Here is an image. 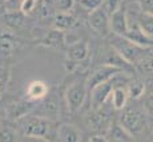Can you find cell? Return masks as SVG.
I'll return each instance as SVG.
<instances>
[{
  "label": "cell",
  "mask_w": 153,
  "mask_h": 142,
  "mask_svg": "<svg viewBox=\"0 0 153 142\" xmlns=\"http://www.w3.org/2000/svg\"><path fill=\"white\" fill-rule=\"evenodd\" d=\"M42 110H43V117L49 118V120H53L55 117L59 116L60 113V106H59V102L55 97H48L45 98V101L43 102L42 105Z\"/></svg>",
  "instance_id": "7402d4cb"
},
{
  "label": "cell",
  "mask_w": 153,
  "mask_h": 142,
  "mask_svg": "<svg viewBox=\"0 0 153 142\" xmlns=\"http://www.w3.org/2000/svg\"><path fill=\"white\" fill-rule=\"evenodd\" d=\"M77 24V19L69 12H59L53 19V28L60 31H68Z\"/></svg>",
  "instance_id": "d6986e66"
},
{
  "label": "cell",
  "mask_w": 153,
  "mask_h": 142,
  "mask_svg": "<svg viewBox=\"0 0 153 142\" xmlns=\"http://www.w3.org/2000/svg\"><path fill=\"white\" fill-rule=\"evenodd\" d=\"M56 135L60 142H81V133L76 126L69 124L57 125Z\"/></svg>",
  "instance_id": "7c38bea8"
},
{
  "label": "cell",
  "mask_w": 153,
  "mask_h": 142,
  "mask_svg": "<svg viewBox=\"0 0 153 142\" xmlns=\"http://www.w3.org/2000/svg\"><path fill=\"white\" fill-rule=\"evenodd\" d=\"M111 31L113 35L117 36H125L129 31V24H128V17L124 7H120L111 15Z\"/></svg>",
  "instance_id": "30bf717a"
},
{
  "label": "cell",
  "mask_w": 153,
  "mask_h": 142,
  "mask_svg": "<svg viewBox=\"0 0 153 142\" xmlns=\"http://www.w3.org/2000/svg\"><path fill=\"white\" fill-rule=\"evenodd\" d=\"M143 108H144V112L146 113V116L153 117V93L148 94V96L144 98Z\"/></svg>",
  "instance_id": "4dcf8cb0"
},
{
  "label": "cell",
  "mask_w": 153,
  "mask_h": 142,
  "mask_svg": "<svg viewBox=\"0 0 153 142\" xmlns=\"http://www.w3.org/2000/svg\"><path fill=\"white\" fill-rule=\"evenodd\" d=\"M124 37H126V39L129 41H132V43L137 44V45L144 47V48H152L153 47V39L149 36H146L137 24H134L132 28L129 27L128 33H126Z\"/></svg>",
  "instance_id": "4fadbf2b"
},
{
  "label": "cell",
  "mask_w": 153,
  "mask_h": 142,
  "mask_svg": "<svg viewBox=\"0 0 153 142\" xmlns=\"http://www.w3.org/2000/svg\"><path fill=\"white\" fill-rule=\"evenodd\" d=\"M114 88V78L112 81L100 84L91 90V104L92 109H100L104 106V104L108 101V98L112 96V90Z\"/></svg>",
  "instance_id": "ba28073f"
},
{
  "label": "cell",
  "mask_w": 153,
  "mask_h": 142,
  "mask_svg": "<svg viewBox=\"0 0 153 142\" xmlns=\"http://www.w3.org/2000/svg\"><path fill=\"white\" fill-rule=\"evenodd\" d=\"M137 25L146 36L153 39V15L141 12L137 17Z\"/></svg>",
  "instance_id": "d4e9b609"
},
{
  "label": "cell",
  "mask_w": 153,
  "mask_h": 142,
  "mask_svg": "<svg viewBox=\"0 0 153 142\" xmlns=\"http://www.w3.org/2000/svg\"><path fill=\"white\" fill-rule=\"evenodd\" d=\"M107 138L109 142H133V137L129 133H126L120 126V124H111L109 129L107 132Z\"/></svg>",
  "instance_id": "e0dca14e"
},
{
  "label": "cell",
  "mask_w": 153,
  "mask_h": 142,
  "mask_svg": "<svg viewBox=\"0 0 153 142\" xmlns=\"http://www.w3.org/2000/svg\"><path fill=\"white\" fill-rule=\"evenodd\" d=\"M87 124L93 130H102L107 128V132L111 126V117L108 112H105L102 108L93 109L87 117Z\"/></svg>",
  "instance_id": "8fae6325"
},
{
  "label": "cell",
  "mask_w": 153,
  "mask_h": 142,
  "mask_svg": "<svg viewBox=\"0 0 153 142\" xmlns=\"http://www.w3.org/2000/svg\"><path fill=\"white\" fill-rule=\"evenodd\" d=\"M80 4L84 10L92 12V11L101 8V5L104 4V0H80Z\"/></svg>",
  "instance_id": "f1b7e54d"
},
{
  "label": "cell",
  "mask_w": 153,
  "mask_h": 142,
  "mask_svg": "<svg viewBox=\"0 0 153 142\" xmlns=\"http://www.w3.org/2000/svg\"><path fill=\"white\" fill-rule=\"evenodd\" d=\"M112 106H113L116 110H123L126 106V101H128L129 96L128 92H126L125 87H114L112 90Z\"/></svg>",
  "instance_id": "ffe728a7"
},
{
  "label": "cell",
  "mask_w": 153,
  "mask_h": 142,
  "mask_svg": "<svg viewBox=\"0 0 153 142\" xmlns=\"http://www.w3.org/2000/svg\"><path fill=\"white\" fill-rule=\"evenodd\" d=\"M88 24H89L91 29H92L95 33H97L99 36H101V37L108 36L111 32V17L102 7L89 12Z\"/></svg>",
  "instance_id": "5b68a950"
},
{
  "label": "cell",
  "mask_w": 153,
  "mask_h": 142,
  "mask_svg": "<svg viewBox=\"0 0 153 142\" xmlns=\"http://www.w3.org/2000/svg\"><path fill=\"white\" fill-rule=\"evenodd\" d=\"M89 57V47L85 40H76L67 47V58L75 63H83Z\"/></svg>",
  "instance_id": "9c48e42d"
},
{
  "label": "cell",
  "mask_w": 153,
  "mask_h": 142,
  "mask_svg": "<svg viewBox=\"0 0 153 142\" xmlns=\"http://www.w3.org/2000/svg\"><path fill=\"white\" fill-rule=\"evenodd\" d=\"M104 61H105L104 64L112 65V67H114V68H119V69L123 70V72H126V73H133L134 72V67H133V65L126 63L124 58H123L116 51H113L112 48H111V51L105 55Z\"/></svg>",
  "instance_id": "9a60e30c"
},
{
  "label": "cell",
  "mask_w": 153,
  "mask_h": 142,
  "mask_svg": "<svg viewBox=\"0 0 153 142\" xmlns=\"http://www.w3.org/2000/svg\"><path fill=\"white\" fill-rule=\"evenodd\" d=\"M24 135L42 141H49L53 133V121L43 116H27L22 125Z\"/></svg>",
  "instance_id": "6da1fadb"
},
{
  "label": "cell",
  "mask_w": 153,
  "mask_h": 142,
  "mask_svg": "<svg viewBox=\"0 0 153 142\" xmlns=\"http://www.w3.org/2000/svg\"><path fill=\"white\" fill-rule=\"evenodd\" d=\"M120 73H124L123 70H120L119 68H114L112 65H101L97 69H95L91 76L88 77L87 80V87L89 90H92L95 87H97L100 84H104V82H108V81H112L117 75Z\"/></svg>",
  "instance_id": "8992f818"
},
{
  "label": "cell",
  "mask_w": 153,
  "mask_h": 142,
  "mask_svg": "<svg viewBox=\"0 0 153 142\" xmlns=\"http://www.w3.org/2000/svg\"><path fill=\"white\" fill-rule=\"evenodd\" d=\"M134 69L145 76H153V51H149L143 58L134 65Z\"/></svg>",
  "instance_id": "603a6c76"
},
{
  "label": "cell",
  "mask_w": 153,
  "mask_h": 142,
  "mask_svg": "<svg viewBox=\"0 0 153 142\" xmlns=\"http://www.w3.org/2000/svg\"><path fill=\"white\" fill-rule=\"evenodd\" d=\"M0 142H17V133L12 126H0Z\"/></svg>",
  "instance_id": "484cf974"
},
{
  "label": "cell",
  "mask_w": 153,
  "mask_h": 142,
  "mask_svg": "<svg viewBox=\"0 0 153 142\" xmlns=\"http://www.w3.org/2000/svg\"><path fill=\"white\" fill-rule=\"evenodd\" d=\"M109 44L113 51H116L126 63L132 64L133 67L149 52V48L140 47V45H137V44L129 41L126 37L117 36V35H114V36L112 37Z\"/></svg>",
  "instance_id": "7a4b0ae2"
},
{
  "label": "cell",
  "mask_w": 153,
  "mask_h": 142,
  "mask_svg": "<svg viewBox=\"0 0 153 142\" xmlns=\"http://www.w3.org/2000/svg\"><path fill=\"white\" fill-rule=\"evenodd\" d=\"M35 8H36V0H23L20 5V11L24 15H29Z\"/></svg>",
  "instance_id": "1f68e13d"
},
{
  "label": "cell",
  "mask_w": 153,
  "mask_h": 142,
  "mask_svg": "<svg viewBox=\"0 0 153 142\" xmlns=\"http://www.w3.org/2000/svg\"><path fill=\"white\" fill-rule=\"evenodd\" d=\"M88 87L87 82H73L72 85H69L65 90V102L68 106V110L71 113H76L80 110V108L83 106L87 97Z\"/></svg>",
  "instance_id": "277c9868"
},
{
  "label": "cell",
  "mask_w": 153,
  "mask_h": 142,
  "mask_svg": "<svg viewBox=\"0 0 153 142\" xmlns=\"http://www.w3.org/2000/svg\"><path fill=\"white\" fill-rule=\"evenodd\" d=\"M125 88H126V92H128V96L133 100L140 98L144 94V92H145V84H144L140 78L131 80Z\"/></svg>",
  "instance_id": "cb8c5ba5"
},
{
  "label": "cell",
  "mask_w": 153,
  "mask_h": 142,
  "mask_svg": "<svg viewBox=\"0 0 153 142\" xmlns=\"http://www.w3.org/2000/svg\"><path fill=\"white\" fill-rule=\"evenodd\" d=\"M5 4H7V0H0V8L5 7Z\"/></svg>",
  "instance_id": "d590c367"
},
{
  "label": "cell",
  "mask_w": 153,
  "mask_h": 142,
  "mask_svg": "<svg viewBox=\"0 0 153 142\" xmlns=\"http://www.w3.org/2000/svg\"><path fill=\"white\" fill-rule=\"evenodd\" d=\"M23 0H7V7H8V11H16V10H20V5H22Z\"/></svg>",
  "instance_id": "836d02e7"
},
{
  "label": "cell",
  "mask_w": 153,
  "mask_h": 142,
  "mask_svg": "<svg viewBox=\"0 0 153 142\" xmlns=\"http://www.w3.org/2000/svg\"><path fill=\"white\" fill-rule=\"evenodd\" d=\"M40 44L44 47H48V48H63L64 44H65V33H64V31L53 28L43 37Z\"/></svg>",
  "instance_id": "5bb4252c"
},
{
  "label": "cell",
  "mask_w": 153,
  "mask_h": 142,
  "mask_svg": "<svg viewBox=\"0 0 153 142\" xmlns=\"http://www.w3.org/2000/svg\"><path fill=\"white\" fill-rule=\"evenodd\" d=\"M136 1L140 4L143 12L153 15V0H136Z\"/></svg>",
  "instance_id": "d6a6232c"
},
{
  "label": "cell",
  "mask_w": 153,
  "mask_h": 142,
  "mask_svg": "<svg viewBox=\"0 0 153 142\" xmlns=\"http://www.w3.org/2000/svg\"><path fill=\"white\" fill-rule=\"evenodd\" d=\"M11 80V70L8 67L0 65V97L5 93Z\"/></svg>",
  "instance_id": "4316f807"
},
{
  "label": "cell",
  "mask_w": 153,
  "mask_h": 142,
  "mask_svg": "<svg viewBox=\"0 0 153 142\" xmlns=\"http://www.w3.org/2000/svg\"><path fill=\"white\" fill-rule=\"evenodd\" d=\"M89 142H109V141L104 135H93V137L89 138Z\"/></svg>",
  "instance_id": "e575fe53"
},
{
  "label": "cell",
  "mask_w": 153,
  "mask_h": 142,
  "mask_svg": "<svg viewBox=\"0 0 153 142\" xmlns=\"http://www.w3.org/2000/svg\"><path fill=\"white\" fill-rule=\"evenodd\" d=\"M36 1H37V0H36Z\"/></svg>",
  "instance_id": "8d00e7d4"
},
{
  "label": "cell",
  "mask_w": 153,
  "mask_h": 142,
  "mask_svg": "<svg viewBox=\"0 0 153 142\" xmlns=\"http://www.w3.org/2000/svg\"><path fill=\"white\" fill-rule=\"evenodd\" d=\"M121 0H104V10L107 11V13L112 15L116 10H119L121 5H120Z\"/></svg>",
  "instance_id": "f546056e"
},
{
  "label": "cell",
  "mask_w": 153,
  "mask_h": 142,
  "mask_svg": "<svg viewBox=\"0 0 153 142\" xmlns=\"http://www.w3.org/2000/svg\"><path fill=\"white\" fill-rule=\"evenodd\" d=\"M24 16L25 15L20 10L7 11V12L1 16V20H3V23L7 27H10V28H19V27L22 25L23 20H24Z\"/></svg>",
  "instance_id": "44dd1931"
},
{
  "label": "cell",
  "mask_w": 153,
  "mask_h": 142,
  "mask_svg": "<svg viewBox=\"0 0 153 142\" xmlns=\"http://www.w3.org/2000/svg\"><path fill=\"white\" fill-rule=\"evenodd\" d=\"M15 51H16L15 37L10 32L1 31L0 32V56L1 57H10L11 55H13Z\"/></svg>",
  "instance_id": "ac0fdd59"
},
{
  "label": "cell",
  "mask_w": 153,
  "mask_h": 142,
  "mask_svg": "<svg viewBox=\"0 0 153 142\" xmlns=\"http://www.w3.org/2000/svg\"><path fill=\"white\" fill-rule=\"evenodd\" d=\"M48 96V85L44 81L40 80H35L31 81L27 87V98L32 101H37V100L45 98Z\"/></svg>",
  "instance_id": "2e32d148"
},
{
  "label": "cell",
  "mask_w": 153,
  "mask_h": 142,
  "mask_svg": "<svg viewBox=\"0 0 153 142\" xmlns=\"http://www.w3.org/2000/svg\"><path fill=\"white\" fill-rule=\"evenodd\" d=\"M119 124L132 137H136V135H140L146 128V124H148L146 113L139 110L137 108H126L125 106L120 114Z\"/></svg>",
  "instance_id": "3957f363"
},
{
  "label": "cell",
  "mask_w": 153,
  "mask_h": 142,
  "mask_svg": "<svg viewBox=\"0 0 153 142\" xmlns=\"http://www.w3.org/2000/svg\"><path fill=\"white\" fill-rule=\"evenodd\" d=\"M35 108H36V101H32V100L27 98V100H19V101L11 102L7 106L5 112H7V116L10 120L19 121L29 116Z\"/></svg>",
  "instance_id": "52a82bcc"
},
{
  "label": "cell",
  "mask_w": 153,
  "mask_h": 142,
  "mask_svg": "<svg viewBox=\"0 0 153 142\" xmlns=\"http://www.w3.org/2000/svg\"><path fill=\"white\" fill-rule=\"evenodd\" d=\"M73 0H53V5L55 8H57L59 12H69L73 8Z\"/></svg>",
  "instance_id": "83f0119b"
}]
</instances>
